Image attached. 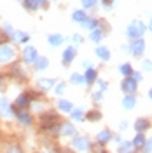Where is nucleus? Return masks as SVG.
<instances>
[{
  "mask_svg": "<svg viewBox=\"0 0 152 153\" xmlns=\"http://www.w3.org/2000/svg\"><path fill=\"white\" fill-rule=\"evenodd\" d=\"M143 31H145V26H143L142 21H133V23L128 26V35H129V37H133V38L140 37Z\"/></svg>",
  "mask_w": 152,
  "mask_h": 153,
  "instance_id": "f257e3e1",
  "label": "nucleus"
},
{
  "mask_svg": "<svg viewBox=\"0 0 152 153\" xmlns=\"http://www.w3.org/2000/svg\"><path fill=\"white\" fill-rule=\"evenodd\" d=\"M14 57V51L9 45H2L0 47V63H7Z\"/></svg>",
  "mask_w": 152,
  "mask_h": 153,
  "instance_id": "f03ea898",
  "label": "nucleus"
},
{
  "mask_svg": "<svg viewBox=\"0 0 152 153\" xmlns=\"http://www.w3.org/2000/svg\"><path fill=\"white\" fill-rule=\"evenodd\" d=\"M23 56H25V61L33 63V61L37 59V51H35V47H26L25 52H23Z\"/></svg>",
  "mask_w": 152,
  "mask_h": 153,
  "instance_id": "7ed1b4c3",
  "label": "nucleus"
},
{
  "mask_svg": "<svg viewBox=\"0 0 152 153\" xmlns=\"http://www.w3.org/2000/svg\"><path fill=\"white\" fill-rule=\"evenodd\" d=\"M143 49H145V45H143V40H136L133 45H131V51H133V54H136V56H140V54H142Z\"/></svg>",
  "mask_w": 152,
  "mask_h": 153,
  "instance_id": "20e7f679",
  "label": "nucleus"
},
{
  "mask_svg": "<svg viewBox=\"0 0 152 153\" xmlns=\"http://www.w3.org/2000/svg\"><path fill=\"white\" fill-rule=\"evenodd\" d=\"M135 82L133 80H129V78H128V80H124V84H123V89L124 91H126V92H133L135 91Z\"/></svg>",
  "mask_w": 152,
  "mask_h": 153,
  "instance_id": "39448f33",
  "label": "nucleus"
},
{
  "mask_svg": "<svg viewBox=\"0 0 152 153\" xmlns=\"http://www.w3.org/2000/svg\"><path fill=\"white\" fill-rule=\"evenodd\" d=\"M74 56H75V51L70 47V49H67L65 51V54H63V59H65V63H70L72 59H74Z\"/></svg>",
  "mask_w": 152,
  "mask_h": 153,
  "instance_id": "423d86ee",
  "label": "nucleus"
},
{
  "mask_svg": "<svg viewBox=\"0 0 152 153\" xmlns=\"http://www.w3.org/2000/svg\"><path fill=\"white\" fill-rule=\"evenodd\" d=\"M96 54L102 57V59H108V57H110L108 49H105V47H98V49H96Z\"/></svg>",
  "mask_w": 152,
  "mask_h": 153,
  "instance_id": "0eeeda50",
  "label": "nucleus"
},
{
  "mask_svg": "<svg viewBox=\"0 0 152 153\" xmlns=\"http://www.w3.org/2000/svg\"><path fill=\"white\" fill-rule=\"evenodd\" d=\"M0 113H4V115H9L11 113V108H9V105H7V101H5V99H2V101H0Z\"/></svg>",
  "mask_w": 152,
  "mask_h": 153,
  "instance_id": "6e6552de",
  "label": "nucleus"
},
{
  "mask_svg": "<svg viewBox=\"0 0 152 153\" xmlns=\"http://www.w3.org/2000/svg\"><path fill=\"white\" fill-rule=\"evenodd\" d=\"M18 118L23 122V124H30V122H32V117H30L28 113H25V111H19V113H18Z\"/></svg>",
  "mask_w": 152,
  "mask_h": 153,
  "instance_id": "1a4fd4ad",
  "label": "nucleus"
},
{
  "mask_svg": "<svg viewBox=\"0 0 152 153\" xmlns=\"http://www.w3.org/2000/svg\"><path fill=\"white\" fill-rule=\"evenodd\" d=\"M25 7H26V9L35 10L38 7V0H25Z\"/></svg>",
  "mask_w": 152,
  "mask_h": 153,
  "instance_id": "9d476101",
  "label": "nucleus"
},
{
  "mask_svg": "<svg viewBox=\"0 0 152 153\" xmlns=\"http://www.w3.org/2000/svg\"><path fill=\"white\" fill-rule=\"evenodd\" d=\"M75 148H79V150H86L87 148V141L86 139H82V137H79V139H75Z\"/></svg>",
  "mask_w": 152,
  "mask_h": 153,
  "instance_id": "9b49d317",
  "label": "nucleus"
},
{
  "mask_svg": "<svg viewBox=\"0 0 152 153\" xmlns=\"http://www.w3.org/2000/svg\"><path fill=\"white\" fill-rule=\"evenodd\" d=\"M49 42H51V45H59L63 42V38H61V35H51L49 37Z\"/></svg>",
  "mask_w": 152,
  "mask_h": 153,
  "instance_id": "f8f14e48",
  "label": "nucleus"
},
{
  "mask_svg": "<svg viewBox=\"0 0 152 153\" xmlns=\"http://www.w3.org/2000/svg\"><path fill=\"white\" fill-rule=\"evenodd\" d=\"M103 37V33L100 31L98 28H95L93 30V33H91V40H95V42H100V38Z\"/></svg>",
  "mask_w": 152,
  "mask_h": 153,
  "instance_id": "ddd939ff",
  "label": "nucleus"
},
{
  "mask_svg": "<svg viewBox=\"0 0 152 153\" xmlns=\"http://www.w3.org/2000/svg\"><path fill=\"white\" fill-rule=\"evenodd\" d=\"M124 106H126V108H133L135 106V97L133 96H126V99H124Z\"/></svg>",
  "mask_w": 152,
  "mask_h": 153,
  "instance_id": "4468645a",
  "label": "nucleus"
},
{
  "mask_svg": "<svg viewBox=\"0 0 152 153\" xmlns=\"http://www.w3.org/2000/svg\"><path fill=\"white\" fill-rule=\"evenodd\" d=\"M82 23H84V26L87 30H95L96 28V21H93V19H84Z\"/></svg>",
  "mask_w": 152,
  "mask_h": 153,
  "instance_id": "2eb2a0df",
  "label": "nucleus"
},
{
  "mask_svg": "<svg viewBox=\"0 0 152 153\" xmlns=\"http://www.w3.org/2000/svg\"><path fill=\"white\" fill-rule=\"evenodd\" d=\"M149 127V122L147 120H138L136 122V131H145Z\"/></svg>",
  "mask_w": 152,
  "mask_h": 153,
  "instance_id": "dca6fc26",
  "label": "nucleus"
},
{
  "mask_svg": "<svg viewBox=\"0 0 152 153\" xmlns=\"http://www.w3.org/2000/svg\"><path fill=\"white\" fill-rule=\"evenodd\" d=\"M18 106H26L28 105V96L26 94H23V96H19V99H18V103H16Z\"/></svg>",
  "mask_w": 152,
  "mask_h": 153,
  "instance_id": "f3484780",
  "label": "nucleus"
},
{
  "mask_svg": "<svg viewBox=\"0 0 152 153\" xmlns=\"http://www.w3.org/2000/svg\"><path fill=\"white\" fill-rule=\"evenodd\" d=\"M74 19H75V21H84L86 14L82 12V10H75V12H74Z\"/></svg>",
  "mask_w": 152,
  "mask_h": 153,
  "instance_id": "a211bd4d",
  "label": "nucleus"
},
{
  "mask_svg": "<svg viewBox=\"0 0 152 153\" xmlns=\"http://www.w3.org/2000/svg\"><path fill=\"white\" fill-rule=\"evenodd\" d=\"M98 139H100V141H102V143H107V141H108V139H110V132H107V131H105V132L98 134Z\"/></svg>",
  "mask_w": 152,
  "mask_h": 153,
  "instance_id": "6ab92c4d",
  "label": "nucleus"
},
{
  "mask_svg": "<svg viewBox=\"0 0 152 153\" xmlns=\"http://www.w3.org/2000/svg\"><path fill=\"white\" fill-rule=\"evenodd\" d=\"M96 2H98V0H82V5H84L86 9H89V7H95Z\"/></svg>",
  "mask_w": 152,
  "mask_h": 153,
  "instance_id": "aec40b11",
  "label": "nucleus"
},
{
  "mask_svg": "<svg viewBox=\"0 0 152 153\" xmlns=\"http://www.w3.org/2000/svg\"><path fill=\"white\" fill-rule=\"evenodd\" d=\"M121 71H123L124 75H131V73H133V70H131V66H129V65H124V66H121Z\"/></svg>",
  "mask_w": 152,
  "mask_h": 153,
  "instance_id": "412c9836",
  "label": "nucleus"
},
{
  "mask_svg": "<svg viewBox=\"0 0 152 153\" xmlns=\"http://www.w3.org/2000/svg\"><path fill=\"white\" fill-rule=\"evenodd\" d=\"M59 108H61V110H65V111H70V110H72V105L67 103V101H59Z\"/></svg>",
  "mask_w": 152,
  "mask_h": 153,
  "instance_id": "4be33fe9",
  "label": "nucleus"
},
{
  "mask_svg": "<svg viewBox=\"0 0 152 153\" xmlns=\"http://www.w3.org/2000/svg\"><path fill=\"white\" fill-rule=\"evenodd\" d=\"M143 144H145L143 136H136V139H135V146H143Z\"/></svg>",
  "mask_w": 152,
  "mask_h": 153,
  "instance_id": "5701e85b",
  "label": "nucleus"
},
{
  "mask_svg": "<svg viewBox=\"0 0 152 153\" xmlns=\"http://www.w3.org/2000/svg\"><path fill=\"white\" fill-rule=\"evenodd\" d=\"M95 70H89V71H87V75H86V80H87V82H93V80H95Z\"/></svg>",
  "mask_w": 152,
  "mask_h": 153,
  "instance_id": "b1692460",
  "label": "nucleus"
},
{
  "mask_svg": "<svg viewBox=\"0 0 152 153\" xmlns=\"http://www.w3.org/2000/svg\"><path fill=\"white\" fill-rule=\"evenodd\" d=\"M37 66H38V68H46V66H47V59L40 57V59L37 61Z\"/></svg>",
  "mask_w": 152,
  "mask_h": 153,
  "instance_id": "393cba45",
  "label": "nucleus"
},
{
  "mask_svg": "<svg viewBox=\"0 0 152 153\" xmlns=\"http://www.w3.org/2000/svg\"><path fill=\"white\" fill-rule=\"evenodd\" d=\"M49 84H51V80H40V85L44 87V89H49V87H51Z\"/></svg>",
  "mask_w": 152,
  "mask_h": 153,
  "instance_id": "a878e982",
  "label": "nucleus"
},
{
  "mask_svg": "<svg viewBox=\"0 0 152 153\" xmlns=\"http://www.w3.org/2000/svg\"><path fill=\"white\" fill-rule=\"evenodd\" d=\"M70 132H74V129H72L70 125H65V129H63V134H70Z\"/></svg>",
  "mask_w": 152,
  "mask_h": 153,
  "instance_id": "bb28decb",
  "label": "nucleus"
},
{
  "mask_svg": "<svg viewBox=\"0 0 152 153\" xmlns=\"http://www.w3.org/2000/svg\"><path fill=\"white\" fill-rule=\"evenodd\" d=\"M121 153H129V146H128V144H124L123 148H121Z\"/></svg>",
  "mask_w": 152,
  "mask_h": 153,
  "instance_id": "cd10ccee",
  "label": "nucleus"
},
{
  "mask_svg": "<svg viewBox=\"0 0 152 153\" xmlns=\"http://www.w3.org/2000/svg\"><path fill=\"white\" fill-rule=\"evenodd\" d=\"M9 153H21V152H19V148H11Z\"/></svg>",
  "mask_w": 152,
  "mask_h": 153,
  "instance_id": "c85d7f7f",
  "label": "nucleus"
},
{
  "mask_svg": "<svg viewBox=\"0 0 152 153\" xmlns=\"http://www.w3.org/2000/svg\"><path fill=\"white\" fill-rule=\"evenodd\" d=\"M89 118H91V120H95V118H98V115H96V111H93V115H89Z\"/></svg>",
  "mask_w": 152,
  "mask_h": 153,
  "instance_id": "c756f323",
  "label": "nucleus"
},
{
  "mask_svg": "<svg viewBox=\"0 0 152 153\" xmlns=\"http://www.w3.org/2000/svg\"><path fill=\"white\" fill-rule=\"evenodd\" d=\"M74 42H77V44H81V37H79V35H75V37H74Z\"/></svg>",
  "mask_w": 152,
  "mask_h": 153,
  "instance_id": "7c9ffc66",
  "label": "nucleus"
},
{
  "mask_svg": "<svg viewBox=\"0 0 152 153\" xmlns=\"http://www.w3.org/2000/svg\"><path fill=\"white\" fill-rule=\"evenodd\" d=\"M74 117H75V118H82V115H81V111H75V113H74Z\"/></svg>",
  "mask_w": 152,
  "mask_h": 153,
  "instance_id": "2f4dec72",
  "label": "nucleus"
},
{
  "mask_svg": "<svg viewBox=\"0 0 152 153\" xmlns=\"http://www.w3.org/2000/svg\"><path fill=\"white\" fill-rule=\"evenodd\" d=\"M81 80H82V78H81V76H77V75H74V82H81Z\"/></svg>",
  "mask_w": 152,
  "mask_h": 153,
  "instance_id": "473e14b6",
  "label": "nucleus"
},
{
  "mask_svg": "<svg viewBox=\"0 0 152 153\" xmlns=\"http://www.w3.org/2000/svg\"><path fill=\"white\" fill-rule=\"evenodd\" d=\"M110 2H112V0H103V4H105V5H110Z\"/></svg>",
  "mask_w": 152,
  "mask_h": 153,
  "instance_id": "72a5a7b5",
  "label": "nucleus"
},
{
  "mask_svg": "<svg viewBox=\"0 0 152 153\" xmlns=\"http://www.w3.org/2000/svg\"><path fill=\"white\" fill-rule=\"evenodd\" d=\"M149 150H152V143H150V144H149Z\"/></svg>",
  "mask_w": 152,
  "mask_h": 153,
  "instance_id": "f704fd0d",
  "label": "nucleus"
},
{
  "mask_svg": "<svg viewBox=\"0 0 152 153\" xmlns=\"http://www.w3.org/2000/svg\"><path fill=\"white\" fill-rule=\"evenodd\" d=\"M40 2H46V0H38V4H40Z\"/></svg>",
  "mask_w": 152,
  "mask_h": 153,
  "instance_id": "c9c22d12",
  "label": "nucleus"
},
{
  "mask_svg": "<svg viewBox=\"0 0 152 153\" xmlns=\"http://www.w3.org/2000/svg\"><path fill=\"white\" fill-rule=\"evenodd\" d=\"M150 97H152V89H150Z\"/></svg>",
  "mask_w": 152,
  "mask_h": 153,
  "instance_id": "e433bc0d",
  "label": "nucleus"
},
{
  "mask_svg": "<svg viewBox=\"0 0 152 153\" xmlns=\"http://www.w3.org/2000/svg\"><path fill=\"white\" fill-rule=\"evenodd\" d=\"M150 30H152V21H150Z\"/></svg>",
  "mask_w": 152,
  "mask_h": 153,
  "instance_id": "4c0bfd02",
  "label": "nucleus"
}]
</instances>
